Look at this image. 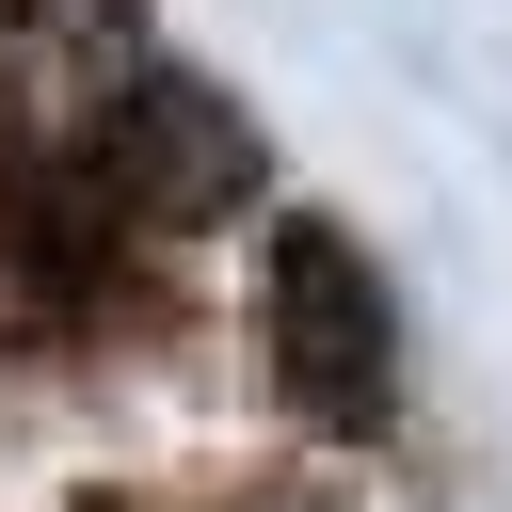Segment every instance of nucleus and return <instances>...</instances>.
<instances>
[{"label":"nucleus","instance_id":"1","mask_svg":"<svg viewBox=\"0 0 512 512\" xmlns=\"http://www.w3.org/2000/svg\"><path fill=\"white\" fill-rule=\"evenodd\" d=\"M96 192H112L128 224H224V208L256 192V128H240V96H208L192 64H144L128 112L96 128Z\"/></svg>","mask_w":512,"mask_h":512},{"label":"nucleus","instance_id":"2","mask_svg":"<svg viewBox=\"0 0 512 512\" xmlns=\"http://www.w3.org/2000/svg\"><path fill=\"white\" fill-rule=\"evenodd\" d=\"M272 368H288V400L304 416H384V384H400V352H384V288H368V256L336 240V224H272Z\"/></svg>","mask_w":512,"mask_h":512},{"label":"nucleus","instance_id":"3","mask_svg":"<svg viewBox=\"0 0 512 512\" xmlns=\"http://www.w3.org/2000/svg\"><path fill=\"white\" fill-rule=\"evenodd\" d=\"M144 80V16L128 0H0V112L32 144H96Z\"/></svg>","mask_w":512,"mask_h":512}]
</instances>
